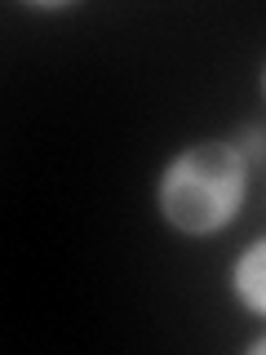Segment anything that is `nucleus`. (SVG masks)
<instances>
[{"mask_svg":"<svg viewBox=\"0 0 266 355\" xmlns=\"http://www.w3.org/2000/svg\"><path fill=\"white\" fill-rule=\"evenodd\" d=\"M244 187H249V160L236 151V142L204 138L169 160L155 200H160L164 222L182 236H213L227 222H236Z\"/></svg>","mask_w":266,"mask_h":355,"instance_id":"obj_1","label":"nucleus"},{"mask_svg":"<svg viewBox=\"0 0 266 355\" xmlns=\"http://www.w3.org/2000/svg\"><path fill=\"white\" fill-rule=\"evenodd\" d=\"M231 288L253 315H266V240H253L231 266Z\"/></svg>","mask_w":266,"mask_h":355,"instance_id":"obj_2","label":"nucleus"},{"mask_svg":"<svg viewBox=\"0 0 266 355\" xmlns=\"http://www.w3.org/2000/svg\"><path fill=\"white\" fill-rule=\"evenodd\" d=\"M236 151L244 155V160H266V129H244L240 133V142H236Z\"/></svg>","mask_w":266,"mask_h":355,"instance_id":"obj_3","label":"nucleus"},{"mask_svg":"<svg viewBox=\"0 0 266 355\" xmlns=\"http://www.w3.org/2000/svg\"><path fill=\"white\" fill-rule=\"evenodd\" d=\"M249 351H253V355H266V333H262V338H258V342H253V347H249Z\"/></svg>","mask_w":266,"mask_h":355,"instance_id":"obj_4","label":"nucleus"},{"mask_svg":"<svg viewBox=\"0 0 266 355\" xmlns=\"http://www.w3.org/2000/svg\"><path fill=\"white\" fill-rule=\"evenodd\" d=\"M262 89H266V71H262Z\"/></svg>","mask_w":266,"mask_h":355,"instance_id":"obj_5","label":"nucleus"}]
</instances>
